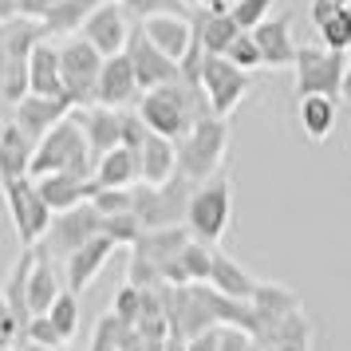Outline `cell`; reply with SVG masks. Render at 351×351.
I'll list each match as a JSON object with an SVG mask.
<instances>
[{
    "label": "cell",
    "mask_w": 351,
    "mask_h": 351,
    "mask_svg": "<svg viewBox=\"0 0 351 351\" xmlns=\"http://www.w3.org/2000/svg\"><path fill=\"white\" fill-rule=\"evenodd\" d=\"M146 123L138 119V111H123V146H130V150H143L146 143Z\"/></svg>",
    "instance_id": "41"
},
{
    "label": "cell",
    "mask_w": 351,
    "mask_h": 351,
    "mask_svg": "<svg viewBox=\"0 0 351 351\" xmlns=\"http://www.w3.org/2000/svg\"><path fill=\"white\" fill-rule=\"evenodd\" d=\"M221 348V324L217 328H206L202 335H193V339H186V351H217Z\"/></svg>",
    "instance_id": "42"
},
{
    "label": "cell",
    "mask_w": 351,
    "mask_h": 351,
    "mask_svg": "<svg viewBox=\"0 0 351 351\" xmlns=\"http://www.w3.org/2000/svg\"><path fill=\"white\" fill-rule=\"evenodd\" d=\"M60 269H56V261H51L40 245H36V265L28 272V308H32V316H48L51 304L60 300Z\"/></svg>",
    "instance_id": "25"
},
{
    "label": "cell",
    "mask_w": 351,
    "mask_h": 351,
    "mask_svg": "<svg viewBox=\"0 0 351 351\" xmlns=\"http://www.w3.org/2000/svg\"><path fill=\"white\" fill-rule=\"evenodd\" d=\"M20 351H56V348H40V343H24Z\"/></svg>",
    "instance_id": "46"
},
{
    "label": "cell",
    "mask_w": 351,
    "mask_h": 351,
    "mask_svg": "<svg viewBox=\"0 0 351 351\" xmlns=\"http://www.w3.org/2000/svg\"><path fill=\"white\" fill-rule=\"evenodd\" d=\"M339 95L351 103V60H348V71H343V87H339Z\"/></svg>",
    "instance_id": "45"
},
{
    "label": "cell",
    "mask_w": 351,
    "mask_h": 351,
    "mask_svg": "<svg viewBox=\"0 0 351 351\" xmlns=\"http://www.w3.org/2000/svg\"><path fill=\"white\" fill-rule=\"evenodd\" d=\"M209 272H213V249L202 245V241H190V245L162 269V285H170V288L209 285Z\"/></svg>",
    "instance_id": "22"
},
{
    "label": "cell",
    "mask_w": 351,
    "mask_h": 351,
    "mask_svg": "<svg viewBox=\"0 0 351 351\" xmlns=\"http://www.w3.org/2000/svg\"><path fill=\"white\" fill-rule=\"evenodd\" d=\"M138 99H143V87H138V80H134V67H130L127 51H123V56H111V60H103L99 95H95L99 107L127 111L130 103H138Z\"/></svg>",
    "instance_id": "13"
},
{
    "label": "cell",
    "mask_w": 351,
    "mask_h": 351,
    "mask_svg": "<svg viewBox=\"0 0 351 351\" xmlns=\"http://www.w3.org/2000/svg\"><path fill=\"white\" fill-rule=\"evenodd\" d=\"M186 8H190V12L193 8H202V0H186Z\"/></svg>",
    "instance_id": "47"
},
{
    "label": "cell",
    "mask_w": 351,
    "mask_h": 351,
    "mask_svg": "<svg viewBox=\"0 0 351 351\" xmlns=\"http://www.w3.org/2000/svg\"><path fill=\"white\" fill-rule=\"evenodd\" d=\"M24 343H40V348L64 351V339H60V332H56V324H51L48 316H32V324H28V335H24ZM24 343H20V348H24Z\"/></svg>",
    "instance_id": "40"
},
{
    "label": "cell",
    "mask_w": 351,
    "mask_h": 351,
    "mask_svg": "<svg viewBox=\"0 0 351 351\" xmlns=\"http://www.w3.org/2000/svg\"><path fill=\"white\" fill-rule=\"evenodd\" d=\"M193 186L190 178L178 174L174 182H166V186H134L130 197H134V217L143 221V229H178V225H186V209H190V197H193Z\"/></svg>",
    "instance_id": "5"
},
{
    "label": "cell",
    "mask_w": 351,
    "mask_h": 351,
    "mask_svg": "<svg viewBox=\"0 0 351 351\" xmlns=\"http://www.w3.org/2000/svg\"><path fill=\"white\" fill-rule=\"evenodd\" d=\"M44 206L51 213H67V209H80L87 206L91 197L99 193V182L95 178H71V174H48V178H32Z\"/></svg>",
    "instance_id": "16"
},
{
    "label": "cell",
    "mask_w": 351,
    "mask_h": 351,
    "mask_svg": "<svg viewBox=\"0 0 351 351\" xmlns=\"http://www.w3.org/2000/svg\"><path fill=\"white\" fill-rule=\"evenodd\" d=\"M130 20H154V16H190L186 0H123Z\"/></svg>",
    "instance_id": "33"
},
{
    "label": "cell",
    "mask_w": 351,
    "mask_h": 351,
    "mask_svg": "<svg viewBox=\"0 0 351 351\" xmlns=\"http://www.w3.org/2000/svg\"><path fill=\"white\" fill-rule=\"evenodd\" d=\"M253 312L261 319V332H265L269 324H280L285 316H296L300 312V296L280 285H265L261 280V288H256V296H253Z\"/></svg>",
    "instance_id": "29"
},
{
    "label": "cell",
    "mask_w": 351,
    "mask_h": 351,
    "mask_svg": "<svg viewBox=\"0 0 351 351\" xmlns=\"http://www.w3.org/2000/svg\"><path fill=\"white\" fill-rule=\"evenodd\" d=\"M225 60H229V64H237L241 71H249V75H253L256 67H265V60H261V48H256V40H253V32H241L237 40L229 44Z\"/></svg>",
    "instance_id": "38"
},
{
    "label": "cell",
    "mask_w": 351,
    "mask_h": 351,
    "mask_svg": "<svg viewBox=\"0 0 351 351\" xmlns=\"http://www.w3.org/2000/svg\"><path fill=\"white\" fill-rule=\"evenodd\" d=\"M296 95H324V99H339L343 87V71H348V56L332 48H300L296 51Z\"/></svg>",
    "instance_id": "7"
},
{
    "label": "cell",
    "mask_w": 351,
    "mask_h": 351,
    "mask_svg": "<svg viewBox=\"0 0 351 351\" xmlns=\"http://www.w3.org/2000/svg\"><path fill=\"white\" fill-rule=\"evenodd\" d=\"M202 8H206V12H229L233 0H202Z\"/></svg>",
    "instance_id": "44"
},
{
    "label": "cell",
    "mask_w": 351,
    "mask_h": 351,
    "mask_svg": "<svg viewBox=\"0 0 351 351\" xmlns=\"http://www.w3.org/2000/svg\"><path fill=\"white\" fill-rule=\"evenodd\" d=\"M134 111H138V119L146 123L150 134H162L170 143H182L193 123H202V119L213 114L206 91L193 87V83H182V80L170 83V87H158V91H146Z\"/></svg>",
    "instance_id": "1"
},
{
    "label": "cell",
    "mask_w": 351,
    "mask_h": 351,
    "mask_svg": "<svg viewBox=\"0 0 351 351\" xmlns=\"http://www.w3.org/2000/svg\"><path fill=\"white\" fill-rule=\"evenodd\" d=\"M91 351H143V339L134 328H127L123 319L103 316L95 335H91Z\"/></svg>",
    "instance_id": "32"
},
{
    "label": "cell",
    "mask_w": 351,
    "mask_h": 351,
    "mask_svg": "<svg viewBox=\"0 0 351 351\" xmlns=\"http://www.w3.org/2000/svg\"><path fill=\"white\" fill-rule=\"evenodd\" d=\"M111 316L123 319L127 328H134V324H138V316H143V288H134V285H123V288H119Z\"/></svg>",
    "instance_id": "39"
},
{
    "label": "cell",
    "mask_w": 351,
    "mask_h": 351,
    "mask_svg": "<svg viewBox=\"0 0 351 351\" xmlns=\"http://www.w3.org/2000/svg\"><path fill=\"white\" fill-rule=\"evenodd\" d=\"M4 36H8V24H0V44H4Z\"/></svg>",
    "instance_id": "49"
},
{
    "label": "cell",
    "mask_w": 351,
    "mask_h": 351,
    "mask_svg": "<svg viewBox=\"0 0 351 351\" xmlns=\"http://www.w3.org/2000/svg\"><path fill=\"white\" fill-rule=\"evenodd\" d=\"M114 249H119V245H114L111 237H103V233H99L95 241H87V245H83L80 253L67 256V261H64V285H67V292H75V296H80L83 288H91V280L103 272V265L111 261Z\"/></svg>",
    "instance_id": "17"
},
{
    "label": "cell",
    "mask_w": 351,
    "mask_h": 351,
    "mask_svg": "<svg viewBox=\"0 0 351 351\" xmlns=\"http://www.w3.org/2000/svg\"><path fill=\"white\" fill-rule=\"evenodd\" d=\"M20 20V4L16 0H0V24H12Z\"/></svg>",
    "instance_id": "43"
},
{
    "label": "cell",
    "mask_w": 351,
    "mask_h": 351,
    "mask_svg": "<svg viewBox=\"0 0 351 351\" xmlns=\"http://www.w3.org/2000/svg\"><path fill=\"white\" fill-rule=\"evenodd\" d=\"M335 8H351V0H332Z\"/></svg>",
    "instance_id": "48"
},
{
    "label": "cell",
    "mask_w": 351,
    "mask_h": 351,
    "mask_svg": "<svg viewBox=\"0 0 351 351\" xmlns=\"http://www.w3.org/2000/svg\"><path fill=\"white\" fill-rule=\"evenodd\" d=\"M4 202H8V213H12V229H16V237L24 249H36L44 233H48L51 225V213L44 206V197L36 190L32 178H16V182H4Z\"/></svg>",
    "instance_id": "9"
},
{
    "label": "cell",
    "mask_w": 351,
    "mask_h": 351,
    "mask_svg": "<svg viewBox=\"0 0 351 351\" xmlns=\"http://www.w3.org/2000/svg\"><path fill=\"white\" fill-rule=\"evenodd\" d=\"M190 233H186V225H178V229H146L143 237H138V245H134V261L138 265H146V269H154L162 276V269L174 261L186 245H190Z\"/></svg>",
    "instance_id": "21"
},
{
    "label": "cell",
    "mask_w": 351,
    "mask_h": 351,
    "mask_svg": "<svg viewBox=\"0 0 351 351\" xmlns=\"http://www.w3.org/2000/svg\"><path fill=\"white\" fill-rule=\"evenodd\" d=\"M253 40H256V48H261L265 67H292V64H296V51H300V44L292 40V16H288V12L269 16L253 32Z\"/></svg>",
    "instance_id": "19"
},
{
    "label": "cell",
    "mask_w": 351,
    "mask_h": 351,
    "mask_svg": "<svg viewBox=\"0 0 351 351\" xmlns=\"http://www.w3.org/2000/svg\"><path fill=\"white\" fill-rule=\"evenodd\" d=\"M229 217H233V186H229V178H209V182H202L190 197L186 233L213 249V245L225 237Z\"/></svg>",
    "instance_id": "4"
},
{
    "label": "cell",
    "mask_w": 351,
    "mask_h": 351,
    "mask_svg": "<svg viewBox=\"0 0 351 351\" xmlns=\"http://www.w3.org/2000/svg\"><path fill=\"white\" fill-rule=\"evenodd\" d=\"M130 28H134V24H130L123 4H99L95 12L87 16L80 36L103 56V60H111V56H123V51H127Z\"/></svg>",
    "instance_id": "12"
},
{
    "label": "cell",
    "mask_w": 351,
    "mask_h": 351,
    "mask_svg": "<svg viewBox=\"0 0 351 351\" xmlns=\"http://www.w3.org/2000/svg\"><path fill=\"white\" fill-rule=\"evenodd\" d=\"M138 166H143V186H166L178 178V143L162 138V134H146L143 150H138Z\"/></svg>",
    "instance_id": "26"
},
{
    "label": "cell",
    "mask_w": 351,
    "mask_h": 351,
    "mask_svg": "<svg viewBox=\"0 0 351 351\" xmlns=\"http://www.w3.org/2000/svg\"><path fill=\"white\" fill-rule=\"evenodd\" d=\"M193 36H197V44L206 48V56H225L229 44L241 36V28L233 24L229 12H193Z\"/></svg>",
    "instance_id": "28"
},
{
    "label": "cell",
    "mask_w": 351,
    "mask_h": 351,
    "mask_svg": "<svg viewBox=\"0 0 351 351\" xmlns=\"http://www.w3.org/2000/svg\"><path fill=\"white\" fill-rule=\"evenodd\" d=\"M71 111H75V107H71L67 99L24 95V99L16 103V107H12V119H16V127L24 130V134H28V143L36 146L51 127H60V123H64V119H67Z\"/></svg>",
    "instance_id": "15"
},
{
    "label": "cell",
    "mask_w": 351,
    "mask_h": 351,
    "mask_svg": "<svg viewBox=\"0 0 351 351\" xmlns=\"http://www.w3.org/2000/svg\"><path fill=\"white\" fill-rule=\"evenodd\" d=\"M127 60L130 67H134V80H138V87L146 91H158V87H170V83L182 80V71H178L174 60H166L150 40H146V32L134 24L130 28V40H127Z\"/></svg>",
    "instance_id": "11"
},
{
    "label": "cell",
    "mask_w": 351,
    "mask_h": 351,
    "mask_svg": "<svg viewBox=\"0 0 351 351\" xmlns=\"http://www.w3.org/2000/svg\"><path fill=\"white\" fill-rule=\"evenodd\" d=\"M316 28H319L324 48L343 51V56H348V48H351V8H339V12H332V16L324 20V24H316Z\"/></svg>",
    "instance_id": "34"
},
{
    "label": "cell",
    "mask_w": 351,
    "mask_h": 351,
    "mask_svg": "<svg viewBox=\"0 0 351 351\" xmlns=\"http://www.w3.org/2000/svg\"><path fill=\"white\" fill-rule=\"evenodd\" d=\"M138 28H143L146 40H150L166 60H174V64H182L186 51L193 48V12L190 16H154V20H143Z\"/></svg>",
    "instance_id": "18"
},
{
    "label": "cell",
    "mask_w": 351,
    "mask_h": 351,
    "mask_svg": "<svg viewBox=\"0 0 351 351\" xmlns=\"http://www.w3.org/2000/svg\"><path fill=\"white\" fill-rule=\"evenodd\" d=\"M28 95L44 99H67L64 95V71H60V48L48 36L40 40L28 56Z\"/></svg>",
    "instance_id": "20"
},
{
    "label": "cell",
    "mask_w": 351,
    "mask_h": 351,
    "mask_svg": "<svg viewBox=\"0 0 351 351\" xmlns=\"http://www.w3.org/2000/svg\"><path fill=\"white\" fill-rule=\"evenodd\" d=\"M71 119L80 123L83 138L91 146V158H103V154H111L114 146H123V111H111V107H80V111H71Z\"/></svg>",
    "instance_id": "14"
},
{
    "label": "cell",
    "mask_w": 351,
    "mask_h": 351,
    "mask_svg": "<svg viewBox=\"0 0 351 351\" xmlns=\"http://www.w3.org/2000/svg\"><path fill=\"white\" fill-rule=\"evenodd\" d=\"M99 4H119V0H99Z\"/></svg>",
    "instance_id": "50"
},
{
    "label": "cell",
    "mask_w": 351,
    "mask_h": 351,
    "mask_svg": "<svg viewBox=\"0 0 351 351\" xmlns=\"http://www.w3.org/2000/svg\"><path fill=\"white\" fill-rule=\"evenodd\" d=\"M32 150L36 146L28 143V134L16 127V119L4 127L0 134V186L4 182H16V178H32Z\"/></svg>",
    "instance_id": "27"
},
{
    "label": "cell",
    "mask_w": 351,
    "mask_h": 351,
    "mask_svg": "<svg viewBox=\"0 0 351 351\" xmlns=\"http://www.w3.org/2000/svg\"><path fill=\"white\" fill-rule=\"evenodd\" d=\"M209 288H213V292H221L225 300L253 304L261 280H256V276H249V272L241 269V265H237L229 253L213 249V272H209Z\"/></svg>",
    "instance_id": "23"
},
{
    "label": "cell",
    "mask_w": 351,
    "mask_h": 351,
    "mask_svg": "<svg viewBox=\"0 0 351 351\" xmlns=\"http://www.w3.org/2000/svg\"><path fill=\"white\" fill-rule=\"evenodd\" d=\"M272 4H276V0H233L229 16H233V24H237L241 32H256V28L272 16Z\"/></svg>",
    "instance_id": "36"
},
{
    "label": "cell",
    "mask_w": 351,
    "mask_h": 351,
    "mask_svg": "<svg viewBox=\"0 0 351 351\" xmlns=\"http://www.w3.org/2000/svg\"><path fill=\"white\" fill-rule=\"evenodd\" d=\"M99 8V0H60L44 16V36H71V32H83L87 16Z\"/></svg>",
    "instance_id": "31"
},
{
    "label": "cell",
    "mask_w": 351,
    "mask_h": 351,
    "mask_svg": "<svg viewBox=\"0 0 351 351\" xmlns=\"http://www.w3.org/2000/svg\"><path fill=\"white\" fill-rule=\"evenodd\" d=\"M296 119H300V130L312 138V143H324V138L335 130V99H324V95L300 99Z\"/></svg>",
    "instance_id": "30"
},
{
    "label": "cell",
    "mask_w": 351,
    "mask_h": 351,
    "mask_svg": "<svg viewBox=\"0 0 351 351\" xmlns=\"http://www.w3.org/2000/svg\"><path fill=\"white\" fill-rule=\"evenodd\" d=\"M225 150H229V123L209 114L202 123H193L186 130V138L178 143V174L190 178L193 186H202L217 174V166L225 162Z\"/></svg>",
    "instance_id": "3"
},
{
    "label": "cell",
    "mask_w": 351,
    "mask_h": 351,
    "mask_svg": "<svg viewBox=\"0 0 351 351\" xmlns=\"http://www.w3.org/2000/svg\"><path fill=\"white\" fill-rule=\"evenodd\" d=\"M48 319L56 324V332H60V339H71V335L80 332V300H75V292H60V300L51 304V312H48Z\"/></svg>",
    "instance_id": "35"
},
{
    "label": "cell",
    "mask_w": 351,
    "mask_h": 351,
    "mask_svg": "<svg viewBox=\"0 0 351 351\" xmlns=\"http://www.w3.org/2000/svg\"><path fill=\"white\" fill-rule=\"evenodd\" d=\"M143 233H146V229H143V221H138L134 213H114V217H103V237H111L114 245L134 249Z\"/></svg>",
    "instance_id": "37"
},
{
    "label": "cell",
    "mask_w": 351,
    "mask_h": 351,
    "mask_svg": "<svg viewBox=\"0 0 351 351\" xmlns=\"http://www.w3.org/2000/svg\"><path fill=\"white\" fill-rule=\"evenodd\" d=\"M60 71H64V95L67 103L80 107H95L99 95V75H103V56H99L83 36H71L60 44Z\"/></svg>",
    "instance_id": "6"
},
{
    "label": "cell",
    "mask_w": 351,
    "mask_h": 351,
    "mask_svg": "<svg viewBox=\"0 0 351 351\" xmlns=\"http://www.w3.org/2000/svg\"><path fill=\"white\" fill-rule=\"evenodd\" d=\"M95 182L99 190H134L143 182V166H138V150L130 146H114L111 154L95 162Z\"/></svg>",
    "instance_id": "24"
},
{
    "label": "cell",
    "mask_w": 351,
    "mask_h": 351,
    "mask_svg": "<svg viewBox=\"0 0 351 351\" xmlns=\"http://www.w3.org/2000/svg\"><path fill=\"white\" fill-rule=\"evenodd\" d=\"M32 178H48V174H71V178H95V158L91 146L83 138L80 123L67 114L60 127H51L32 150Z\"/></svg>",
    "instance_id": "2"
},
{
    "label": "cell",
    "mask_w": 351,
    "mask_h": 351,
    "mask_svg": "<svg viewBox=\"0 0 351 351\" xmlns=\"http://www.w3.org/2000/svg\"><path fill=\"white\" fill-rule=\"evenodd\" d=\"M249 87H253V75L241 71L237 64H229L225 56H206L202 60V91H206L209 111L217 119H229L237 111L245 95H249Z\"/></svg>",
    "instance_id": "10"
},
{
    "label": "cell",
    "mask_w": 351,
    "mask_h": 351,
    "mask_svg": "<svg viewBox=\"0 0 351 351\" xmlns=\"http://www.w3.org/2000/svg\"><path fill=\"white\" fill-rule=\"evenodd\" d=\"M103 233V213H99L91 202L80 209H67V213H56L48 225V233L40 241V249L51 256V261H67L71 253H80L87 241H95Z\"/></svg>",
    "instance_id": "8"
},
{
    "label": "cell",
    "mask_w": 351,
    "mask_h": 351,
    "mask_svg": "<svg viewBox=\"0 0 351 351\" xmlns=\"http://www.w3.org/2000/svg\"><path fill=\"white\" fill-rule=\"evenodd\" d=\"M348 60H351V48H348Z\"/></svg>",
    "instance_id": "51"
}]
</instances>
